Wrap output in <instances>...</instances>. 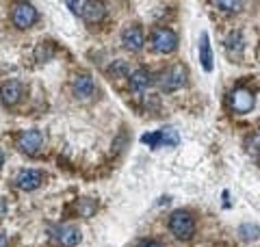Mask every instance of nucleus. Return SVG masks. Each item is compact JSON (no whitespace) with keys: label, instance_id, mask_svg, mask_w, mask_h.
Wrapping results in <instances>:
<instances>
[{"label":"nucleus","instance_id":"1","mask_svg":"<svg viewBox=\"0 0 260 247\" xmlns=\"http://www.w3.org/2000/svg\"><path fill=\"white\" fill-rule=\"evenodd\" d=\"M169 230L174 232L176 238L189 241V238L195 234V221L187 211H176L169 219Z\"/></svg>","mask_w":260,"mask_h":247},{"label":"nucleus","instance_id":"2","mask_svg":"<svg viewBox=\"0 0 260 247\" xmlns=\"http://www.w3.org/2000/svg\"><path fill=\"white\" fill-rule=\"evenodd\" d=\"M152 48L156 52H174L178 48V35L174 33L171 28H156L154 33H152Z\"/></svg>","mask_w":260,"mask_h":247},{"label":"nucleus","instance_id":"3","mask_svg":"<svg viewBox=\"0 0 260 247\" xmlns=\"http://www.w3.org/2000/svg\"><path fill=\"white\" fill-rule=\"evenodd\" d=\"M185 83H187V67H182V65H171L160 76V89H165V91H176Z\"/></svg>","mask_w":260,"mask_h":247},{"label":"nucleus","instance_id":"4","mask_svg":"<svg viewBox=\"0 0 260 247\" xmlns=\"http://www.w3.org/2000/svg\"><path fill=\"white\" fill-rule=\"evenodd\" d=\"M254 94H251L249 89L245 87H239V89H234L232 94H230V106H232V111L236 113H247L254 109Z\"/></svg>","mask_w":260,"mask_h":247},{"label":"nucleus","instance_id":"5","mask_svg":"<svg viewBox=\"0 0 260 247\" xmlns=\"http://www.w3.org/2000/svg\"><path fill=\"white\" fill-rule=\"evenodd\" d=\"M18 148L26 154H37L44 148V135L39 130H24L18 137Z\"/></svg>","mask_w":260,"mask_h":247},{"label":"nucleus","instance_id":"6","mask_svg":"<svg viewBox=\"0 0 260 247\" xmlns=\"http://www.w3.org/2000/svg\"><path fill=\"white\" fill-rule=\"evenodd\" d=\"M37 22V9L28 3H20L13 9V24L18 28H28Z\"/></svg>","mask_w":260,"mask_h":247},{"label":"nucleus","instance_id":"7","mask_svg":"<svg viewBox=\"0 0 260 247\" xmlns=\"http://www.w3.org/2000/svg\"><path fill=\"white\" fill-rule=\"evenodd\" d=\"M44 180V174L39 169H22V172L15 176V184L22 189V191H33L41 184Z\"/></svg>","mask_w":260,"mask_h":247},{"label":"nucleus","instance_id":"8","mask_svg":"<svg viewBox=\"0 0 260 247\" xmlns=\"http://www.w3.org/2000/svg\"><path fill=\"white\" fill-rule=\"evenodd\" d=\"M106 13V7L104 3H94V0H89V3H80V15L82 20L89 22V24H96V22H100Z\"/></svg>","mask_w":260,"mask_h":247},{"label":"nucleus","instance_id":"9","mask_svg":"<svg viewBox=\"0 0 260 247\" xmlns=\"http://www.w3.org/2000/svg\"><path fill=\"white\" fill-rule=\"evenodd\" d=\"M22 94H24V87H22V83H18V80H9L0 87V98H3V102L7 106H13L15 102H20Z\"/></svg>","mask_w":260,"mask_h":247},{"label":"nucleus","instance_id":"10","mask_svg":"<svg viewBox=\"0 0 260 247\" xmlns=\"http://www.w3.org/2000/svg\"><path fill=\"white\" fill-rule=\"evenodd\" d=\"M121 42H124V48L130 50V52H137V50H141L143 48V42H145V37H143V30L139 26H130L124 30V35H121Z\"/></svg>","mask_w":260,"mask_h":247},{"label":"nucleus","instance_id":"11","mask_svg":"<svg viewBox=\"0 0 260 247\" xmlns=\"http://www.w3.org/2000/svg\"><path fill=\"white\" fill-rule=\"evenodd\" d=\"M55 238L63 247H74L80 243V230L74 226H61L55 230Z\"/></svg>","mask_w":260,"mask_h":247},{"label":"nucleus","instance_id":"12","mask_svg":"<svg viewBox=\"0 0 260 247\" xmlns=\"http://www.w3.org/2000/svg\"><path fill=\"white\" fill-rule=\"evenodd\" d=\"M94 91H96V85H94V78L87 74H80V76H76L74 78V94L76 98H80V100H87L94 96Z\"/></svg>","mask_w":260,"mask_h":247},{"label":"nucleus","instance_id":"13","mask_svg":"<svg viewBox=\"0 0 260 247\" xmlns=\"http://www.w3.org/2000/svg\"><path fill=\"white\" fill-rule=\"evenodd\" d=\"M148 85H150V72L148 69H135L133 76H130V89L137 91V94H141V91L148 89Z\"/></svg>","mask_w":260,"mask_h":247},{"label":"nucleus","instance_id":"14","mask_svg":"<svg viewBox=\"0 0 260 247\" xmlns=\"http://www.w3.org/2000/svg\"><path fill=\"white\" fill-rule=\"evenodd\" d=\"M200 59H202V65L206 72L212 69V52H210V42H208V35H202V42H200Z\"/></svg>","mask_w":260,"mask_h":247},{"label":"nucleus","instance_id":"15","mask_svg":"<svg viewBox=\"0 0 260 247\" xmlns=\"http://www.w3.org/2000/svg\"><path fill=\"white\" fill-rule=\"evenodd\" d=\"M158 135H160V145L176 148V145L180 143V137H178V133H176L174 128H163V130H158Z\"/></svg>","mask_w":260,"mask_h":247},{"label":"nucleus","instance_id":"16","mask_svg":"<svg viewBox=\"0 0 260 247\" xmlns=\"http://www.w3.org/2000/svg\"><path fill=\"white\" fill-rule=\"evenodd\" d=\"M239 232H241V236L245 238V241H256V238L260 236V228L245 223V226H241V228H239Z\"/></svg>","mask_w":260,"mask_h":247},{"label":"nucleus","instance_id":"17","mask_svg":"<svg viewBox=\"0 0 260 247\" xmlns=\"http://www.w3.org/2000/svg\"><path fill=\"white\" fill-rule=\"evenodd\" d=\"M228 48H230V50L236 48V55H241V50H243V37H241V33H230V37H228Z\"/></svg>","mask_w":260,"mask_h":247},{"label":"nucleus","instance_id":"18","mask_svg":"<svg viewBox=\"0 0 260 247\" xmlns=\"http://www.w3.org/2000/svg\"><path fill=\"white\" fill-rule=\"evenodd\" d=\"M141 141L148 143L150 148H158V145H160V135H158V133H145V135L141 137Z\"/></svg>","mask_w":260,"mask_h":247},{"label":"nucleus","instance_id":"19","mask_svg":"<svg viewBox=\"0 0 260 247\" xmlns=\"http://www.w3.org/2000/svg\"><path fill=\"white\" fill-rule=\"evenodd\" d=\"M126 72H128V67H126L124 61H117L115 65H111V67H109V74H111V76H124Z\"/></svg>","mask_w":260,"mask_h":247},{"label":"nucleus","instance_id":"20","mask_svg":"<svg viewBox=\"0 0 260 247\" xmlns=\"http://www.w3.org/2000/svg\"><path fill=\"white\" fill-rule=\"evenodd\" d=\"M217 7L221 11H239L241 9V3H224V0H219Z\"/></svg>","mask_w":260,"mask_h":247},{"label":"nucleus","instance_id":"21","mask_svg":"<svg viewBox=\"0 0 260 247\" xmlns=\"http://www.w3.org/2000/svg\"><path fill=\"white\" fill-rule=\"evenodd\" d=\"M139 247H163L158 241H143V243H139Z\"/></svg>","mask_w":260,"mask_h":247},{"label":"nucleus","instance_id":"22","mask_svg":"<svg viewBox=\"0 0 260 247\" xmlns=\"http://www.w3.org/2000/svg\"><path fill=\"white\" fill-rule=\"evenodd\" d=\"M5 211H7V202L0 199V217H5Z\"/></svg>","mask_w":260,"mask_h":247},{"label":"nucleus","instance_id":"23","mask_svg":"<svg viewBox=\"0 0 260 247\" xmlns=\"http://www.w3.org/2000/svg\"><path fill=\"white\" fill-rule=\"evenodd\" d=\"M7 243H9V238H7L3 232H0V247H7Z\"/></svg>","mask_w":260,"mask_h":247},{"label":"nucleus","instance_id":"24","mask_svg":"<svg viewBox=\"0 0 260 247\" xmlns=\"http://www.w3.org/2000/svg\"><path fill=\"white\" fill-rule=\"evenodd\" d=\"M3 163H5V156H3V150H0V167H3Z\"/></svg>","mask_w":260,"mask_h":247}]
</instances>
